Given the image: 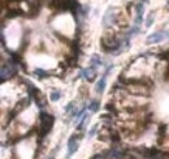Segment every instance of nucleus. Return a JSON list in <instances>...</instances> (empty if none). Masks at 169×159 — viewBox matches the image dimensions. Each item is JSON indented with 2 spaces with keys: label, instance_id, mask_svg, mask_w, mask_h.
Segmentation results:
<instances>
[{
  "label": "nucleus",
  "instance_id": "obj_15",
  "mask_svg": "<svg viewBox=\"0 0 169 159\" xmlns=\"http://www.w3.org/2000/svg\"><path fill=\"white\" fill-rule=\"evenodd\" d=\"M105 108H107V111H108V112H111L112 115H117V110L114 108V106H113L112 103H108V104H107V106H105Z\"/></svg>",
  "mask_w": 169,
  "mask_h": 159
},
{
  "label": "nucleus",
  "instance_id": "obj_13",
  "mask_svg": "<svg viewBox=\"0 0 169 159\" xmlns=\"http://www.w3.org/2000/svg\"><path fill=\"white\" fill-rule=\"evenodd\" d=\"M60 98H61V93H60L59 90L52 91V93H51V95H50V99H51L52 102H57Z\"/></svg>",
  "mask_w": 169,
  "mask_h": 159
},
{
  "label": "nucleus",
  "instance_id": "obj_9",
  "mask_svg": "<svg viewBox=\"0 0 169 159\" xmlns=\"http://www.w3.org/2000/svg\"><path fill=\"white\" fill-rule=\"evenodd\" d=\"M140 31V29H139V26H137V25H133L131 26V29L128 31V34H126V37L129 38V39H131V38H134L135 35L138 34Z\"/></svg>",
  "mask_w": 169,
  "mask_h": 159
},
{
  "label": "nucleus",
  "instance_id": "obj_5",
  "mask_svg": "<svg viewBox=\"0 0 169 159\" xmlns=\"http://www.w3.org/2000/svg\"><path fill=\"white\" fill-rule=\"evenodd\" d=\"M79 77H83L85 80H87L88 82H92L94 80H95V77H96V69L90 65V68H86V69H82L81 70Z\"/></svg>",
  "mask_w": 169,
  "mask_h": 159
},
{
  "label": "nucleus",
  "instance_id": "obj_12",
  "mask_svg": "<svg viewBox=\"0 0 169 159\" xmlns=\"http://www.w3.org/2000/svg\"><path fill=\"white\" fill-rule=\"evenodd\" d=\"M100 107V103L98 102V101H91L90 102V106H88V110H90L91 112H96L98 110H99Z\"/></svg>",
  "mask_w": 169,
  "mask_h": 159
},
{
  "label": "nucleus",
  "instance_id": "obj_14",
  "mask_svg": "<svg viewBox=\"0 0 169 159\" xmlns=\"http://www.w3.org/2000/svg\"><path fill=\"white\" fill-rule=\"evenodd\" d=\"M143 9H145V3L140 2L135 5V13L137 14H143Z\"/></svg>",
  "mask_w": 169,
  "mask_h": 159
},
{
  "label": "nucleus",
  "instance_id": "obj_19",
  "mask_svg": "<svg viewBox=\"0 0 169 159\" xmlns=\"http://www.w3.org/2000/svg\"><path fill=\"white\" fill-rule=\"evenodd\" d=\"M74 111V102H70L66 104V107H65V112H73Z\"/></svg>",
  "mask_w": 169,
  "mask_h": 159
},
{
  "label": "nucleus",
  "instance_id": "obj_10",
  "mask_svg": "<svg viewBox=\"0 0 169 159\" xmlns=\"http://www.w3.org/2000/svg\"><path fill=\"white\" fill-rule=\"evenodd\" d=\"M34 74L37 76L39 80H43V78H47V77H50V73H48V72H46V70L40 69V68L35 69V70H34Z\"/></svg>",
  "mask_w": 169,
  "mask_h": 159
},
{
  "label": "nucleus",
  "instance_id": "obj_22",
  "mask_svg": "<svg viewBox=\"0 0 169 159\" xmlns=\"http://www.w3.org/2000/svg\"><path fill=\"white\" fill-rule=\"evenodd\" d=\"M48 159H53V156H50V158H48Z\"/></svg>",
  "mask_w": 169,
  "mask_h": 159
},
{
  "label": "nucleus",
  "instance_id": "obj_20",
  "mask_svg": "<svg viewBox=\"0 0 169 159\" xmlns=\"http://www.w3.org/2000/svg\"><path fill=\"white\" fill-rule=\"evenodd\" d=\"M159 58H160V59H163V60H168V61H169V50L161 52V54L159 55Z\"/></svg>",
  "mask_w": 169,
  "mask_h": 159
},
{
  "label": "nucleus",
  "instance_id": "obj_16",
  "mask_svg": "<svg viewBox=\"0 0 169 159\" xmlns=\"http://www.w3.org/2000/svg\"><path fill=\"white\" fill-rule=\"evenodd\" d=\"M154 17H155L154 13H150V16L147 17V20H146V28H150V26L152 25V22H154Z\"/></svg>",
  "mask_w": 169,
  "mask_h": 159
},
{
  "label": "nucleus",
  "instance_id": "obj_17",
  "mask_svg": "<svg viewBox=\"0 0 169 159\" xmlns=\"http://www.w3.org/2000/svg\"><path fill=\"white\" fill-rule=\"evenodd\" d=\"M96 130H98V124L92 125V127H91V129L88 130V138H92V137L95 136V133H96Z\"/></svg>",
  "mask_w": 169,
  "mask_h": 159
},
{
  "label": "nucleus",
  "instance_id": "obj_11",
  "mask_svg": "<svg viewBox=\"0 0 169 159\" xmlns=\"http://www.w3.org/2000/svg\"><path fill=\"white\" fill-rule=\"evenodd\" d=\"M22 14V11L21 9H9L7 12V19H13V17H17V16H21Z\"/></svg>",
  "mask_w": 169,
  "mask_h": 159
},
{
  "label": "nucleus",
  "instance_id": "obj_3",
  "mask_svg": "<svg viewBox=\"0 0 169 159\" xmlns=\"http://www.w3.org/2000/svg\"><path fill=\"white\" fill-rule=\"evenodd\" d=\"M79 147V142H78V138L76 137V134H72L68 140V158L72 156Z\"/></svg>",
  "mask_w": 169,
  "mask_h": 159
},
{
  "label": "nucleus",
  "instance_id": "obj_2",
  "mask_svg": "<svg viewBox=\"0 0 169 159\" xmlns=\"http://www.w3.org/2000/svg\"><path fill=\"white\" fill-rule=\"evenodd\" d=\"M116 20H117V13L114 12V8H109L103 16V26L104 28H108V26L116 22Z\"/></svg>",
  "mask_w": 169,
  "mask_h": 159
},
{
  "label": "nucleus",
  "instance_id": "obj_23",
  "mask_svg": "<svg viewBox=\"0 0 169 159\" xmlns=\"http://www.w3.org/2000/svg\"><path fill=\"white\" fill-rule=\"evenodd\" d=\"M168 5H169V0H168Z\"/></svg>",
  "mask_w": 169,
  "mask_h": 159
},
{
  "label": "nucleus",
  "instance_id": "obj_24",
  "mask_svg": "<svg viewBox=\"0 0 169 159\" xmlns=\"http://www.w3.org/2000/svg\"><path fill=\"white\" fill-rule=\"evenodd\" d=\"M166 34H168V37H169V33H166Z\"/></svg>",
  "mask_w": 169,
  "mask_h": 159
},
{
  "label": "nucleus",
  "instance_id": "obj_7",
  "mask_svg": "<svg viewBox=\"0 0 169 159\" xmlns=\"http://www.w3.org/2000/svg\"><path fill=\"white\" fill-rule=\"evenodd\" d=\"M90 65L92 67V68H98V67H102L103 65V60L100 59V56L98 55V54H95V55H92L91 56V59H90Z\"/></svg>",
  "mask_w": 169,
  "mask_h": 159
},
{
  "label": "nucleus",
  "instance_id": "obj_6",
  "mask_svg": "<svg viewBox=\"0 0 169 159\" xmlns=\"http://www.w3.org/2000/svg\"><path fill=\"white\" fill-rule=\"evenodd\" d=\"M105 85H107V74H103L102 78L99 80V81L96 82V86H95V91L98 94H102L105 89Z\"/></svg>",
  "mask_w": 169,
  "mask_h": 159
},
{
  "label": "nucleus",
  "instance_id": "obj_18",
  "mask_svg": "<svg viewBox=\"0 0 169 159\" xmlns=\"http://www.w3.org/2000/svg\"><path fill=\"white\" fill-rule=\"evenodd\" d=\"M142 22H143V14H137V16H135V21H134V25L139 26Z\"/></svg>",
  "mask_w": 169,
  "mask_h": 159
},
{
  "label": "nucleus",
  "instance_id": "obj_1",
  "mask_svg": "<svg viewBox=\"0 0 169 159\" xmlns=\"http://www.w3.org/2000/svg\"><path fill=\"white\" fill-rule=\"evenodd\" d=\"M53 124H55V118L47 112L40 111V113H39V130H38V138L40 141L48 134V132L52 129Z\"/></svg>",
  "mask_w": 169,
  "mask_h": 159
},
{
  "label": "nucleus",
  "instance_id": "obj_4",
  "mask_svg": "<svg viewBox=\"0 0 169 159\" xmlns=\"http://www.w3.org/2000/svg\"><path fill=\"white\" fill-rule=\"evenodd\" d=\"M168 37V34L164 33V31H156V33H152L150 34L147 37V43L148 45H152V43H159L161 42L163 39H165Z\"/></svg>",
  "mask_w": 169,
  "mask_h": 159
},
{
  "label": "nucleus",
  "instance_id": "obj_21",
  "mask_svg": "<svg viewBox=\"0 0 169 159\" xmlns=\"http://www.w3.org/2000/svg\"><path fill=\"white\" fill-rule=\"evenodd\" d=\"M140 2H143V3H147V2H148V0H140Z\"/></svg>",
  "mask_w": 169,
  "mask_h": 159
},
{
  "label": "nucleus",
  "instance_id": "obj_8",
  "mask_svg": "<svg viewBox=\"0 0 169 159\" xmlns=\"http://www.w3.org/2000/svg\"><path fill=\"white\" fill-rule=\"evenodd\" d=\"M166 130H168V127L165 124H161L159 127V144H161L163 142V140L166 134Z\"/></svg>",
  "mask_w": 169,
  "mask_h": 159
}]
</instances>
